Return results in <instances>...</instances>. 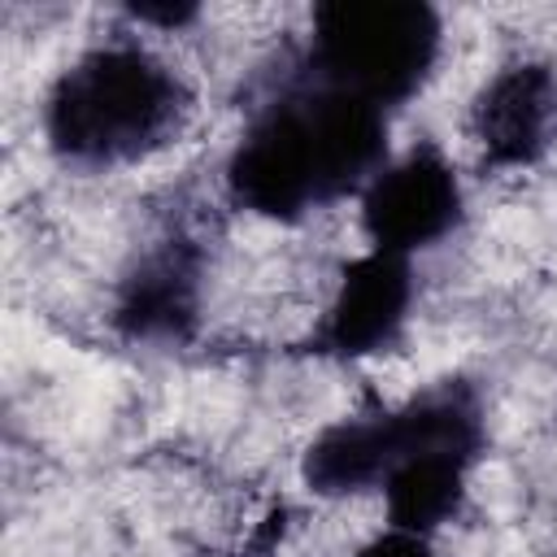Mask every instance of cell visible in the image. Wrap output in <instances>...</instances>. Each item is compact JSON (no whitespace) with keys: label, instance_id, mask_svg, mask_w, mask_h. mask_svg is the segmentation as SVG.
Segmentation results:
<instances>
[{"label":"cell","instance_id":"cell-1","mask_svg":"<svg viewBox=\"0 0 557 557\" xmlns=\"http://www.w3.org/2000/svg\"><path fill=\"white\" fill-rule=\"evenodd\" d=\"M392 113L292 70L248 109L231 139L222 200L274 226H300L357 200L392 157Z\"/></svg>","mask_w":557,"mask_h":557},{"label":"cell","instance_id":"cell-2","mask_svg":"<svg viewBox=\"0 0 557 557\" xmlns=\"http://www.w3.org/2000/svg\"><path fill=\"white\" fill-rule=\"evenodd\" d=\"M191 113L187 74L148 35L122 26L52 74L39 100V139L65 170L113 174L165 152Z\"/></svg>","mask_w":557,"mask_h":557},{"label":"cell","instance_id":"cell-3","mask_svg":"<svg viewBox=\"0 0 557 557\" xmlns=\"http://www.w3.org/2000/svg\"><path fill=\"white\" fill-rule=\"evenodd\" d=\"M444 13L426 0H322L296 48V70L383 113H400L440 74Z\"/></svg>","mask_w":557,"mask_h":557},{"label":"cell","instance_id":"cell-4","mask_svg":"<svg viewBox=\"0 0 557 557\" xmlns=\"http://www.w3.org/2000/svg\"><path fill=\"white\" fill-rule=\"evenodd\" d=\"M209 244L187 222H165L117 270L109 292V326L139 348H183L205 326Z\"/></svg>","mask_w":557,"mask_h":557},{"label":"cell","instance_id":"cell-5","mask_svg":"<svg viewBox=\"0 0 557 557\" xmlns=\"http://www.w3.org/2000/svg\"><path fill=\"white\" fill-rule=\"evenodd\" d=\"M352 205L366 248L409 261L448 244L470 218L461 165L435 139H418L392 152Z\"/></svg>","mask_w":557,"mask_h":557},{"label":"cell","instance_id":"cell-6","mask_svg":"<svg viewBox=\"0 0 557 557\" xmlns=\"http://www.w3.org/2000/svg\"><path fill=\"white\" fill-rule=\"evenodd\" d=\"M413 309H418L413 261L361 248L331 274L313 309V322L305 331V348L318 361H335V366L379 361L409 335Z\"/></svg>","mask_w":557,"mask_h":557},{"label":"cell","instance_id":"cell-7","mask_svg":"<svg viewBox=\"0 0 557 557\" xmlns=\"http://www.w3.org/2000/svg\"><path fill=\"white\" fill-rule=\"evenodd\" d=\"M466 139L492 174L544 165L557 148V65L527 52L500 61L466 104Z\"/></svg>","mask_w":557,"mask_h":557},{"label":"cell","instance_id":"cell-8","mask_svg":"<svg viewBox=\"0 0 557 557\" xmlns=\"http://www.w3.org/2000/svg\"><path fill=\"white\" fill-rule=\"evenodd\" d=\"M387 470H392L387 400H370L352 413H339V418L322 422L296 457L300 487L313 500H326V505L379 496Z\"/></svg>","mask_w":557,"mask_h":557},{"label":"cell","instance_id":"cell-9","mask_svg":"<svg viewBox=\"0 0 557 557\" xmlns=\"http://www.w3.org/2000/svg\"><path fill=\"white\" fill-rule=\"evenodd\" d=\"M474 470H479L474 457H461V453H448V448L405 453L379 487L383 527L435 540L440 531H448L466 513Z\"/></svg>","mask_w":557,"mask_h":557},{"label":"cell","instance_id":"cell-10","mask_svg":"<svg viewBox=\"0 0 557 557\" xmlns=\"http://www.w3.org/2000/svg\"><path fill=\"white\" fill-rule=\"evenodd\" d=\"M122 22L131 30H157V35H187L191 26L205 22V9L196 0H148V4H126Z\"/></svg>","mask_w":557,"mask_h":557},{"label":"cell","instance_id":"cell-11","mask_svg":"<svg viewBox=\"0 0 557 557\" xmlns=\"http://www.w3.org/2000/svg\"><path fill=\"white\" fill-rule=\"evenodd\" d=\"M348 557H435V540L379 522V531H370L361 544H352Z\"/></svg>","mask_w":557,"mask_h":557},{"label":"cell","instance_id":"cell-12","mask_svg":"<svg viewBox=\"0 0 557 557\" xmlns=\"http://www.w3.org/2000/svg\"><path fill=\"white\" fill-rule=\"evenodd\" d=\"M191 557H231V548H196Z\"/></svg>","mask_w":557,"mask_h":557}]
</instances>
